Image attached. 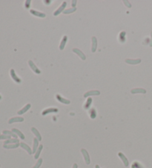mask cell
I'll return each mask as SVG.
<instances>
[{"label":"cell","instance_id":"18","mask_svg":"<svg viewBox=\"0 0 152 168\" xmlns=\"http://www.w3.org/2000/svg\"><path fill=\"white\" fill-rule=\"evenodd\" d=\"M20 146H21L23 149H25L29 154H32V153H33V151H32L31 149L30 148V147L27 146L26 144H25V143H20Z\"/></svg>","mask_w":152,"mask_h":168},{"label":"cell","instance_id":"22","mask_svg":"<svg viewBox=\"0 0 152 168\" xmlns=\"http://www.w3.org/2000/svg\"><path fill=\"white\" fill-rule=\"evenodd\" d=\"M91 103H92V99H91V98H88V99H87V101H86V102L85 103L84 108H85V110H88L89 107H90V106H91Z\"/></svg>","mask_w":152,"mask_h":168},{"label":"cell","instance_id":"28","mask_svg":"<svg viewBox=\"0 0 152 168\" xmlns=\"http://www.w3.org/2000/svg\"><path fill=\"white\" fill-rule=\"evenodd\" d=\"M3 133L5 134V135H6V134H8V136H13V137H14V138H16L17 136H16V134H14L13 133V132H10V131H8V130H5L4 132H3Z\"/></svg>","mask_w":152,"mask_h":168},{"label":"cell","instance_id":"37","mask_svg":"<svg viewBox=\"0 0 152 168\" xmlns=\"http://www.w3.org/2000/svg\"><path fill=\"white\" fill-rule=\"evenodd\" d=\"M95 168H100V166H99V165H96V166H95Z\"/></svg>","mask_w":152,"mask_h":168},{"label":"cell","instance_id":"36","mask_svg":"<svg viewBox=\"0 0 152 168\" xmlns=\"http://www.w3.org/2000/svg\"><path fill=\"white\" fill-rule=\"evenodd\" d=\"M77 167H78V166H77V164H74L72 168H77Z\"/></svg>","mask_w":152,"mask_h":168},{"label":"cell","instance_id":"13","mask_svg":"<svg viewBox=\"0 0 152 168\" xmlns=\"http://www.w3.org/2000/svg\"><path fill=\"white\" fill-rule=\"evenodd\" d=\"M131 93L133 94H135V93H142V94H145L146 93V90L143 89V88H134V89H132L131 91Z\"/></svg>","mask_w":152,"mask_h":168},{"label":"cell","instance_id":"38","mask_svg":"<svg viewBox=\"0 0 152 168\" xmlns=\"http://www.w3.org/2000/svg\"><path fill=\"white\" fill-rule=\"evenodd\" d=\"M0 99H2V96H0Z\"/></svg>","mask_w":152,"mask_h":168},{"label":"cell","instance_id":"34","mask_svg":"<svg viewBox=\"0 0 152 168\" xmlns=\"http://www.w3.org/2000/svg\"><path fill=\"white\" fill-rule=\"evenodd\" d=\"M150 46L152 47V32L151 33V42H150Z\"/></svg>","mask_w":152,"mask_h":168},{"label":"cell","instance_id":"10","mask_svg":"<svg viewBox=\"0 0 152 168\" xmlns=\"http://www.w3.org/2000/svg\"><path fill=\"white\" fill-rule=\"evenodd\" d=\"M58 110H59L57 108H53V107H51V108H47V109H45V110H43L42 114V116H45V115H47V114L51 113H57Z\"/></svg>","mask_w":152,"mask_h":168},{"label":"cell","instance_id":"24","mask_svg":"<svg viewBox=\"0 0 152 168\" xmlns=\"http://www.w3.org/2000/svg\"><path fill=\"white\" fill-rule=\"evenodd\" d=\"M12 132L13 133H15L16 134H17V135L20 137V138H21L22 139H25V136L23 135V134L22 133V132H20L19 130H17V129H13L12 130Z\"/></svg>","mask_w":152,"mask_h":168},{"label":"cell","instance_id":"23","mask_svg":"<svg viewBox=\"0 0 152 168\" xmlns=\"http://www.w3.org/2000/svg\"><path fill=\"white\" fill-rule=\"evenodd\" d=\"M89 115H90V117H91V119H95L96 116V110L94 108H92L91 110H89Z\"/></svg>","mask_w":152,"mask_h":168},{"label":"cell","instance_id":"11","mask_svg":"<svg viewBox=\"0 0 152 168\" xmlns=\"http://www.w3.org/2000/svg\"><path fill=\"white\" fill-rule=\"evenodd\" d=\"M126 62L129 64H138L141 62V59H126Z\"/></svg>","mask_w":152,"mask_h":168},{"label":"cell","instance_id":"35","mask_svg":"<svg viewBox=\"0 0 152 168\" xmlns=\"http://www.w3.org/2000/svg\"><path fill=\"white\" fill-rule=\"evenodd\" d=\"M76 3H77V1H72V6H73V8H75Z\"/></svg>","mask_w":152,"mask_h":168},{"label":"cell","instance_id":"1","mask_svg":"<svg viewBox=\"0 0 152 168\" xmlns=\"http://www.w3.org/2000/svg\"><path fill=\"white\" fill-rule=\"evenodd\" d=\"M28 64H29V66L31 67V68L32 69V70L35 73H37V74H40L41 73V71H40V70L37 68V67L35 65V64H34L31 60H29L28 61Z\"/></svg>","mask_w":152,"mask_h":168},{"label":"cell","instance_id":"19","mask_svg":"<svg viewBox=\"0 0 152 168\" xmlns=\"http://www.w3.org/2000/svg\"><path fill=\"white\" fill-rule=\"evenodd\" d=\"M39 145V140L37 138H34L33 139V153H36L37 150V147Z\"/></svg>","mask_w":152,"mask_h":168},{"label":"cell","instance_id":"17","mask_svg":"<svg viewBox=\"0 0 152 168\" xmlns=\"http://www.w3.org/2000/svg\"><path fill=\"white\" fill-rule=\"evenodd\" d=\"M31 131L33 132V133L34 134V135L36 136L37 138L39 141H41V140H42V136H41V135L39 134V131L35 128V127H32V128H31Z\"/></svg>","mask_w":152,"mask_h":168},{"label":"cell","instance_id":"31","mask_svg":"<svg viewBox=\"0 0 152 168\" xmlns=\"http://www.w3.org/2000/svg\"><path fill=\"white\" fill-rule=\"evenodd\" d=\"M10 136H7V135H2L0 136V139H10Z\"/></svg>","mask_w":152,"mask_h":168},{"label":"cell","instance_id":"14","mask_svg":"<svg viewBox=\"0 0 152 168\" xmlns=\"http://www.w3.org/2000/svg\"><path fill=\"white\" fill-rule=\"evenodd\" d=\"M31 104H26V105L23 107V108H22V110H20L19 111H18V114H19V115H22V114H23V113H26L27 110H28L31 108Z\"/></svg>","mask_w":152,"mask_h":168},{"label":"cell","instance_id":"32","mask_svg":"<svg viewBox=\"0 0 152 168\" xmlns=\"http://www.w3.org/2000/svg\"><path fill=\"white\" fill-rule=\"evenodd\" d=\"M30 4H31V0H27V1H26L25 2V8H29Z\"/></svg>","mask_w":152,"mask_h":168},{"label":"cell","instance_id":"16","mask_svg":"<svg viewBox=\"0 0 152 168\" xmlns=\"http://www.w3.org/2000/svg\"><path fill=\"white\" fill-rule=\"evenodd\" d=\"M67 40H68V37L66 36H64L63 38V40H62V42L60 43V45H59V49L61 50H63L65 48V46L67 43Z\"/></svg>","mask_w":152,"mask_h":168},{"label":"cell","instance_id":"15","mask_svg":"<svg viewBox=\"0 0 152 168\" xmlns=\"http://www.w3.org/2000/svg\"><path fill=\"white\" fill-rule=\"evenodd\" d=\"M24 121V119L22 117H15V118H12L9 120V124H12L14 122H22Z\"/></svg>","mask_w":152,"mask_h":168},{"label":"cell","instance_id":"6","mask_svg":"<svg viewBox=\"0 0 152 168\" xmlns=\"http://www.w3.org/2000/svg\"><path fill=\"white\" fill-rule=\"evenodd\" d=\"M81 152H82V155H83V156H84V158H85V161L86 164H90V157H89L88 153L87 150H85V149H82V150H81Z\"/></svg>","mask_w":152,"mask_h":168},{"label":"cell","instance_id":"29","mask_svg":"<svg viewBox=\"0 0 152 168\" xmlns=\"http://www.w3.org/2000/svg\"><path fill=\"white\" fill-rule=\"evenodd\" d=\"M42 158H39L38 160V162H37V164H35V166H34L33 168H39L41 166V164H42Z\"/></svg>","mask_w":152,"mask_h":168},{"label":"cell","instance_id":"21","mask_svg":"<svg viewBox=\"0 0 152 168\" xmlns=\"http://www.w3.org/2000/svg\"><path fill=\"white\" fill-rule=\"evenodd\" d=\"M20 145V144L19 143H16V144H5L4 145V147L5 148H7V149H13V148H16L19 146Z\"/></svg>","mask_w":152,"mask_h":168},{"label":"cell","instance_id":"25","mask_svg":"<svg viewBox=\"0 0 152 168\" xmlns=\"http://www.w3.org/2000/svg\"><path fill=\"white\" fill-rule=\"evenodd\" d=\"M42 148H43V146H42V145H40V146L39 147V148L37 149V152H36V153H35V156H34V158H39V154H40L41 151H42Z\"/></svg>","mask_w":152,"mask_h":168},{"label":"cell","instance_id":"9","mask_svg":"<svg viewBox=\"0 0 152 168\" xmlns=\"http://www.w3.org/2000/svg\"><path fill=\"white\" fill-rule=\"evenodd\" d=\"M118 156H119V157L122 159L124 165H125L126 167H128L129 163H128V161L127 158L126 157V156L124 155V154H122V153H118Z\"/></svg>","mask_w":152,"mask_h":168},{"label":"cell","instance_id":"3","mask_svg":"<svg viewBox=\"0 0 152 168\" xmlns=\"http://www.w3.org/2000/svg\"><path fill=\"white\" fill-rule=\"evenodd\" d=\"M99 95H100V92L99 90H91L85 93L84 94V97L88 98L90 96H99Z\"/></svg>","mask_w":152,"mask_h":168},{"label":"cell","instance_id":"2","mask_svg":"<svg viewBox=\"0 0 152 168\" xmlns=\"http://www.w3.org/2000/svg\"><path fill=\"white\" fill-rule=\"evenodd\" d=\"M66 5H67V3H66V2H64L63 4H62V5L59 7V8L54 12V13H53V15L55 16H58L59 14L60 13H62V12H63L64 10H65V7H66Z\"/></svg>","mask_w":152,"mask_h":168},{"label":"cell","instance_id":"27","mask_svg":"<svg viewBox=\"0 0 152 168\" xmlns=\"http://www.w3.org/2000/svg\"><path fill=\"white\" fill-rule=\"evenodd\" d=\"M76 10H77V8H70V9L65 10L63 11V13H65V14H69V13H72L75 12Z\"/></svg>","mask_w":152,"mask_h":168},{"label":"cell","instance_id":"26","mask_svg":"<svg viewBox=\"0 0 152 168\" xmlns=\"http://www.w3.org/2000/svg\"><path fill=\"white\" fill-rule=\"evenodd\" d=\"M11 143H19V140L18 139H8V140H7L5 141V144H11Z\"/></svg>","mask_w":152,"mask_h":168},{"label":"cell","instance_id":"5","mask_svg":"<svg viewBox=\"0 0 152 168\" xmlns=\"http://www.w3.org/2000/svg\"><path fill=\"white\" fill-rule=\"evenodd\" d=\"M10 76H11L12 79L14 80V81H15L16 83H21V79H19V78L16 76V73H15V71H14V70H13V69H11V70H10Z\"/></svg>","mask_w":152,"mask_h":168},{"label":"cell","instance_id":"8","mask_svg":"<svg viewBox=\"0 0 152 168\" xmlns=\"http://www.w3.org/2000/svg\"><path fill=\"white\" fill-rule=\"evenodd\" d=\"M30 12H31V14H33V16L39 17V18H45L46 16V15L45 14V13L39 12V11H37V10H31Z\"/></svg>","mask_w":152,"mask_h":168},{"label":"cell","instance_id":"20","mask_svg":"<svg viewBox=\"0 0 152 168\" xmlns=\"http://www.w3.org/2000/svg\"><path fill=\"white\" fill-rule=\"evenodd\" d=\"M119 40L121 43H123L126 42V32L122 31L119 35Z\"/></svg>","mask_w":152,"mask_h":168},{"label":"cell","instance_id":"7","mask_svg":"<svg viewBox=\"0 0 152 168\" xmlns=\"http://www.w3.org/2000/svg\"><path fill=\"white\" fill-rule=\"evenodd\" d=\"M73 52L75 53H77V54L80 57L81 59H82V60H85V59H86L85 55L84 53H82L80 50H79V49H77V48H73Z\"/></svg>","mask_w":152,"mask_h":168},{"label":"cell","instance_id":"33","mask_svg":"<svg viewBox=\"0 0 152 168\" xmlns=\"http://www.w3.org/2000/svg\"><path fill=\"white\" fill-rule=\"evenodd\" d=\"M123 3H124V4H125V5H126V6L128 7V8H131V4H130V3H129V2H128V1H123Z\"/></svg>","mask_w":152,"mask_h":168},{"label":"cell","instance_id":"12","mask_svg":"<svg viewBox=\"0 0 152 168\" xmlns=\"http://www.w3.org/2000/svg\"><path fill=\"white\" fill-rule=\"evenodd\" d=\"M96 48H97V39L95 36L92 37V48H91V50L93 53H94L96 50Z\"/></svg>","mask_w":152,"mask_h":168},{"label":"cell","instance_id":"4","mask_svg":"<svg viewBox=\"0 0 152 168\" xmlns=\"http://www.w3.org/2000/svg\"><path fill=\"white\" fill-rule=\"evenodd\" d=\"M56 98H57V101H59V102L63 103V104H69L71 103V102H70V101H69L68 99H65V98H63V97H62L60 95H58V94L56 96Z\"/></svg>","mask_w":152,"mask_h":168},{"label":"cell","instance_id":"30","mask_svg":"<svg viewBox=\"0 0 152 168\" xmlns=\"http://www.w3.org/2000/svg\"><path fill=\"white\" fill-rule=\"evenodd\" d=\"M131 168H141V166L138 162H134L131 166Z\"/></svg>","mask_w":152,"mask_h":168}]
</instances>
